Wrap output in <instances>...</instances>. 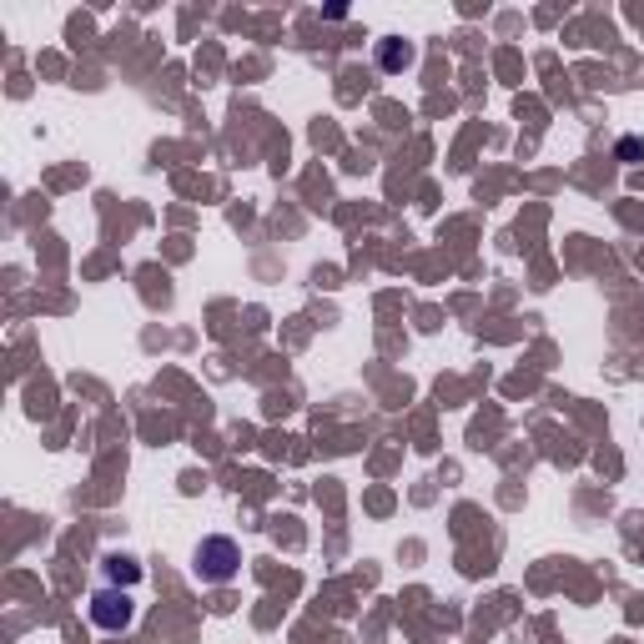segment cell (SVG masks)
<instances>
[{
  "label": "cell",
  "mask_w": 644,
  "mask_h": 644,
  "mask_svg": "<svg viewBox=\"0 0 644 644\" xmlns=\"http://www.w3.org/2000/svg\"><path fill=\"white\" fill-rule=\"evenodd\" d=\"M237 564H242L237 544H232L227 534H212V539L196 544L192 569H196V579H202V584H227V579H237Z\"/></svg>",
  "instance_id": "obj_1"
},
{
  "label": "cell",
  "mask_w": 644,
  "mask_h": 644,
  "mask_svg": "<svg viewBox=\"0 0 644 644\" xmlns=\"http://www.w3.org/2000/svg\"><path fill=\"white\" fill-rule=\"evenodd\" d=\"M131 620H137V610H131V594H127V589H96V594H92V624L101 634L131 630Z\"/></svg>",
  "instance_id": "obj_2"
},
{
  "label": "cell",
  "mask_w": 644,
  "mask_h": 644,
  "mask_svg": "<svg viewBox=\"0 0 644 644\" xmlns=\"http://www.w3.org/2000/svg\"><path fill=\"white\" fill-rule=\"evenodd\" d=\"M378 61H383V71H402L408 61H414V46H402V41H383Z\"/></svg>",
  "instance_id": "obj_3"
},
{
  "label": "cell",
  "mask_w": 644,
  "mask_h": 644,
  "mask_svg": "<svg viewBox=\"0 0 644 644\" xmlns=\"http://www.w3.org/2000/svg\"><path fill=\"white\" fill-rule=\"evenodd\" d=\"M106 575H111L121 589H131V584H137V579H141V569H137V564H131V559H116V554H111V559H106Z\"/></svg>",
  "instance_id": "obj_4"
}]
</instances>
